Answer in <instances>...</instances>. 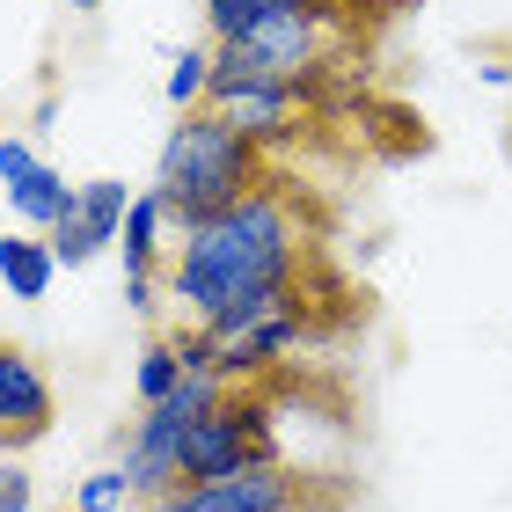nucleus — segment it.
<instances>
[{"label":"nucleus","mask_w":512,"mask_h":512,"mask_svg":"<svg viewBox=\"0 0 512 512\" xmlns=\"http://www.w3.org/2000/svg\"><path fill=\"white\" fill-rule=\"evenodd\" d=\"M66 8H81V15H88V8H103V0H66Z\"/></svg>","instance_id":"f3484780"},{"label":"nucleus","mask_w":512,"mask_h":512,"mask_svg":"<svg viewBox=\"0 0 512 512\" xmlns=\"http://www.w3.org/2000/svg\"><path fill=\"white\" fill-rule=\"evenodd\" d=\"M37 505V483L22 461H0V512H30Z\"/></svg>","instance_id":"4468645a"},{"label":"nucleus","mask_w":512,"mask_h":512,"mask_svg":"<svg viewBox=\"0 0 512 512\" xmlns=\"http://www.w3.org/2000/svg\"><path fill=\"white\" fill-rule=\"evenodd\" d=\"M125 213H132V191L118 176H96V183H81V205L66 213L59 227H52V256L66 271H81L88 256H103L110 242H118V227H125Z\"/></svg>","instance_id":"39448f33"},{"label":"nucleus","mask_w":512,"mask_h":512,"mask_svg":"<svg viewBox=\"0 0 512 512\" xmlns=\"http://www.w3.org/2000/svg\"><path fill=\"white\" fill-rule=\"evenodd\" d=\"M52 381H44V366L22 352V344H0V454H22L37 447L44 432H52Z\"/></svg>","instance_id":"7ed1b4c3"},{"label":"nucleus","mask_w":512,"mask_h":512,"mask_svg":"<svg viewBox=\"0 0 512 512\" xmlns=\"http://www.w3.org/2000/svg\"><path fill=\"white\" fill-rule=\"evenodd\" d=\"M161 96H169L176 110H205V103H213V52H205V44H183V52L169 59Z\"/></svg>","instance_id":"9b49d317"},{"label":"nucleus","mask_w":512,"mask_h":512,"mask_svg":"<svg viewBox=\"0 0 512 512\" xmlns=\"http://www.w3.org/2000/svg\"><path fill=\"white\" fill-rule=\"evenodd\" d=\"M293 96H300V88H286V81H242L235 96H220V103H205V110H220L249 147H264V139L293 132Z\"/></svg>","instance_id":"423d86ee"},{"label":"nucleus","mask_w":512,"mask_h":512,"mask_svg":"<svg viewBox=\"0 0 512 512\" xmlns=\"http://www.w3.org/2000/svg\"><path fill=\"white\" fill-rule=\"evenodd\" d=\"M132 388H139V403H169V395L183 388V359H176V344H169V337H154L147 352H139Z\"/></svg>","instance_id":"f8f14e48"},{"label":"nucleus","mask_w":512,"mask_h":512,"mask_svg":"<svg viewBox=\"0 0 512 512\" xmlns=\"http://www.w3.org/2000/svg\"><path fill=\"white\" fill-rule=\"evenodd\" d=\"M293 213L278 205V191L256 183L249 198H235L227 213L183 227V249H176V271H169V293L198 315V330L227 344L256 330V322L300 308V286H293Z\"/></svg>","instance_id":"f257e3e1"},{"label":"nucleus","mask_w":512,"mask_h":512,"mask_svg":"<svg viewBox=\"0 0 512 512\" xmlns=\"http://www.w3.org/2000/svg\"><path fill=\"white\" fill-rule=\"evenodd\" d=\"M37 169H44V161H37L30 139H0V183H8V191H15L22 176H37Z\"/></svg>","instance_id":"2eb2a0df"},{"label":"nucleus","mask_w":512,"mask_h":512,"mask_svg":"<svg viewBox=\"0 0 512 512\" xmlns=\"http://www.w3.org/2000/svg\"><path fill=\"white\" fill-rule=\"evenodd\" d=\"M52 278H59L52 242H37V235H0V286H8L15 300H44V293H52Z\"/></svg>","instance_id":"1a4fd4ad"},{"label":"nucleus","mask_w":512,"mask_h":512,"mask_svg":"<svg viewBox=\"0 0 512 512\" xmlns=\"http://www.w3.org/2000/svg\"><path fill=\"white\" fill-rule=\"evenodd\" d=\"M74 205H81V191L52 169V161H44L37 176H22L15 191H8V213H15L22 227H44V235H52V227H59L66 213H74Z\"/></svg>","instance_id":"6e6552de"},{"label":"nucleus","mask_w":512,"mask_h":512,"mask_svg":"<svg viewBox=\"0 0 512 512\" xmlns=\"http://www.w3.org/2000/svg\"><path fill=\"white\" fill-rule=\"evenodd\" d=\"M256 183H264V161H256V147L220 118V110H183L169 125V139H161L154 191L169 205V220H183V227L227 213V205L249 198Z\"/></svg>","instance_id":"f03ea898"},{"label":"nucleus","mask_w":512,"mask_h":512,"mask_svg":"<svg viewBox=\"0 0 512 512\" xmlns=\"http://www.w3.org/2000/svg\"><path fill=\"white\" fill-rule=\"evenodd\" d=\"M125 498H132V476L125 469H96V476H81L74 512H125Z\"/></svg>","instance_id":"ddd939ff"},{"label":"nucleus","mask_w":512,"mask_h":512,"mask_svg":"<svg viewBox=\"0 0 512 512\" xmlns=\"http://www.w3.org/2000/svg\"><path fill=\"white\" fill-rule=\"evenodd\" d=\"M278 8H315V15H330L337 0H205V30H213V44H235V37H249L264 15H278Z\"/></svg>","instance_id":"9d476101"},{"label":"nucleus","mask_w":512,"mask_h":512,"mask_svg":"<svg viewBox=\"0 0 512 512\" xmlns=\"http://www.w3.org/2000/svg\"><path fill=\"white\" fill-rule=\"evenodd\" d=\"M300 505V476L264 461L249 476H227V483H198V491H176V498H154L147 512H293Z\"/></svg>","instance_id":"20e7f679"},{"label":"nucleus","mask_w":512,"mask_h":512,"mask_svg":"<svg viewBox=\"0 0 512 512\" xmlns=\"http://www.w3.org/2000/svg\"><path fill=\"white\" fill-rule=\"evenodd\" d=\"M125 308H139V315L154 308V278H125Z\"/></svg>","instance_id":"dca6fc26"},{"label":"nucleus","mask_w":512,"mask_h":512,"mask_svg":"<svg viewBox=\"0 0 512 512\" xmlns=\"http://www.w3.org/2000/svg\"><path fill=\"white\" fill-rule=\"evenodd\" d=\"M161 227H169V205H161V191L147 183V191L132 198L125 227H118V256H125V278H154V264H161Z\"/></svg>","instance_id":"0eeeda50"}]
</instances>
